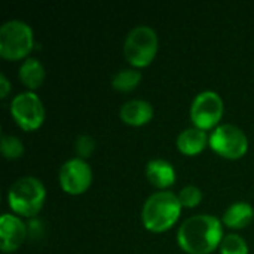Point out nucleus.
Instances as JSON below:
<instances>
[{
	"instance_id": "obj_1",
	"label": "nucleus",
	"mask_w": 254,
	"mask_h": 254,
	"mask_svg": "<svg viewBox=\"0 0 254 254\" xmlns=\"http://www.w3.org/2000/svg\"><path fill=\"white\" fill-rule=\"evenodd\" d=\"M223 226L219 219L208 214L189 217L177 232V243L188 254H210L223 240Z\"/></svg>"
},
{
	"instance_id": "obj_2",
	"label": "nucleus",
	"mask_w": 254,
	"mask_h": 254,
	"mask_svg": "<svg viewBox=\"0 0 254 254\" xmlns=\"http://www.w3.org/2000/svg\"><path fill=\"white\" fill-rule=\"evenodd\" d=\"M182 204L179 196L168 190H161L147 198L143 205L141 220L147 231L161 234L171 229L180 217Z\"/></svg>"
},
{
	"instance_id": "obj_3",
	"label": "nucleus",
	"mask_w": 254,
	"mask_h": 254,
	"mask_svg": "<svg viewBox=\"0 0 254 254\" xmlns=\"http://www.w3.org/2000/svg\"><path fill=\"white\" fill-rule=\"evenodd\" d=\"M46 190L36 177L18 179L7 192V204L10 210L22 217H34L43 208Z\"/></svg>"
},
{
	"instance_id": "obj_4",
	"label": "nucleus",
	"mask_w": 254,
	"mask_h": 254,
	"mask_svg": "<svg viewBox=\"0 0 254 254\" xmlns=\"http://www.w3.org/2000/svg\"><path fill=\"white\" fill-rule=\"evenodd\" d=\"M158 45L156 31L147 25H138L128 33L124 43V54L132 67L144 68L153 63Z\"/></svg>"
},
{
	"instance_id": "obj_5",
	"label": "nucleus",
	"mask_w": 254,
	"mask_h": 254,
	"mask_svg": "<svg viewBox=\"0 0 254 254\" xmlns=\"http://www.w3.org/2000/svg\"><path fill=\"white\" fill-rule=\"evenodd\" d=\"M33 30L19 19H12L0 27V55L4 60L18 61L33 49Z\"/></svg>"
},
{
	"instance_id": "obj_6",
	"label": "nucleus",
	"mask_w": 254,
	"mask_h": 254,
	"mask_svg": "<svg viewBox=\"0 0 254 254\" xmlns=\"http://www.w3.org/2000/svg\"><path fill=\"white\" fill-rule=\"evenodd\" d=\"M210 147L226 159H240L249 150V138L244 131L232 124L219 125L210 135Z\"/></svg>"
},
{
	"instance_id": "obj_7",
	"label": "nucleus",
	"mask_w": 254,
	"mask_h": 254,
	"mask_svg": "<svg viewBox=\"0 0 254 254\" xmlns=\"http://www.w3.org/2000/svg\"><path fill=\"white\" fill-rule=\"evenodd\" d=\"M223 100L214 91H204L198 94L190 106V119L195 128L207 131L217 128L223 116Z\"/></svg>"
},
{
	"instance_id": "obj_8",
	"label": "nucleus",
	"mask_w": 254,
	"mask_h": 254,
	"mask_svg": "<svg viewBox=\"0 0 254 254\" xmlns=\"http://www.w3.org/2000/svg\"><path fill=\"white\" fill-rule=\"evenodd\" d=\"M10 115L24 131H36L45 121V107L40 98L28 91L18 94L10 103Z\"/></svg>"
},
{
	"instance_id": "obj_9",
	"label": "nucleus",
	"mask_w": 254,
	"mask_h": 254,
	"mask_svg": "<svg viewBox=\"0 0 254 254\" xmlns=\"http://www.w3.org/2000/svg\"><path fill=\"white\" fill-rule=\"evenodd\" d=\"M92 183V170L85 159L67 161L60 170V185L68 195L85 193Z\"/></svg>"
},
{
	"instance_id": "obj_10",
	"label": "nucleus",
	"mask_w": 254,
	"mask_h": 254,
	"mask_svg": "<svg viewBox=\"0 0 254 254\" xmlns=\"http://www.w3.org/2000/svg\"><path fill=\"white\" fill-rule=\"evenodd\" d=\"M27 238L24 222L13 214H3L0 219V249L3 253H13Z\"/></svg>"
},
{
	"instance_id": "obj_11",
	"label": "nucleus",
	"mask_w": 254,
	"mask_h": 254,
	"mask_svg": "<svg viewBox=\"0 0 254 254\" xmlns=\"http://www.w3.org/2000/svg\"><path fill=\"white\" fill-rule=\"evenodd\" d=\"M119 116L129 127H143L152 121L153 107L144 100H129L121 107Z\"/></svg>"
},
{
	"instance_id": "obj_12",
	"label": "nucleus",
	"mask_w": 254,
	"mask_h": 254,
	"mask_svg": "<svg viewBox=\"0 0 254 254\" xmlns=\"http://www.w3.org/2000/svg\"><path fill=\"white\" fill-rule=\"evenodd\" d=\"M146 177L156 189H168L176 183V171L165 159H152L146 167Z\"/></svg>"
},
{
	"instance_id": "obj_13",
	"label": "nucleus",
	"mask_w": 254,
	"mask_h": 254,
	"mask_svg": "<svg viewBox=\"0 0 254 254\" xmlns=\"http://www.w3.org/2000/svg\"><path fill=\"white\" fill-rule=\"evenodd\" d=\"M208 141L210 138L207 137L205 131L188 128L177 137V149L186 156H196L207 147Z\"/></svg>"
},
{
	"instance_id": "obj_14",
	"label": "nucleus",
	"mask_w": 254,
	"mask_h": 254,
	"mask_svg": "<svg viewBox=\"0 0 254 254\" xmlns=\"http://www.w3.org/2000/svg\"><path fill=\"white\" fill-rule=\"evenodd\" d=\"M254 219V208L241 201V202H235L232 204L231 207H228V210L225 211L223 214V225L226 228H231V229H244L247 228Z\"/></svg>"
},
{
	"instance_id": "obj_15",
	"label": "nucleus",
	"mask_w": 254,
	"mask_h": 254,
	"mask_svg": "<svg viewBox=\"0 0 254 254\" xmlns=\"http://www.w3.org/2000/svg\"><path fill=\"white\" fill-rule=\"evenodd\" d=\"M45 76H46L45 67L36 58H27L19 67V80L30 91L40 88L45 80Z\"/></svg>"
},
{
	"instance_id": "obj_16",
	"label": "nucleus",
	"mask_w": 254,
	"mask_h": 254,
	"mask_svg": "<svg viewBox=\"0 0 254 254\" xmlns=\"http://www.w3.org/2000/svg\"><path fill=\"white\" fill-rule=\"evenodd\" d=\"M141 73L135 68H125L118 71L112 79V86L118 92H131L141 82Z\"/></svg>"
},
{
	"instance_id": "obj_17",
	"label": "nucleus",
	"mask_w": 254,
	"mask_h": 254,
	"mask_svg": "<svg viewBox=\"0 0 254 254\" xmlns=\"http://www.w3.org/2000/svg\"><path fill=\"white\" fill-rule=\"evenodd\" d=\"M220 254H249V246L243 237L237 234L225 235L220 243Z\"/></svg>"
},
{
	"instance_id": "obj_18",
	"label": "nucleus",
	"mask_w": 254,
	"mask_h": 254,
	"mask_svg": "<svg viewBox=\"0 0 254 254\" xmlns=\"http://www.w3.org/2000/svg\"><path fill=\"white\" fill-rule=\"evenodd\" d=\"M1 153L6 159H18L22 156L24 153V146L21 143V140L15 135H9V134H3L1 135Z\"/></svg>"
},
{
	"instance_id": "obj_19",
	"label": "nucleus",
	"mask_w": 254,
	"mask_h": 254,
	"mask_svg": "<svg viewBox=\"0 0 254 254\" xmlns=\"http://www.w3.org/2000/svg\"><path fill=\"white\" fill-rule=\"evenodd\" d=\"M179 201L185 208H195L202 201V192L196 186H185L179 193Z\"/></svg>"
},
{
	"instance_id": "obj_20",
	"label": "nucleus",
	"mask_w": 254,
	"mask_h": 254,
	"mask_svg": "<svg viewBox=\"0 0 254 254\" xmlns=\"http://www.w3.org/2000/svg\"><path fill=\"white\" fill-rule=\"evenodd\" d=\"M95 150V140L91 135H79L76 140V153L80 159H86Z\"/></svg>"
},
{
	"instance_id": "obj_21",
	"label": "nucleus",
	"mask_w": 254,
	"mask_h": 254,
	"mask_svg": "<svg viewBox=\"0 0 254 254\" xmlns=\"http://www.w3.org/2000/svg\"><path fill=\"white\" fill-rule=\"evenodd\" d=\"M9 91H10V83H9L7 77L4 74H0V97L6 98Z\"/></svg>"
}]
</instances>
